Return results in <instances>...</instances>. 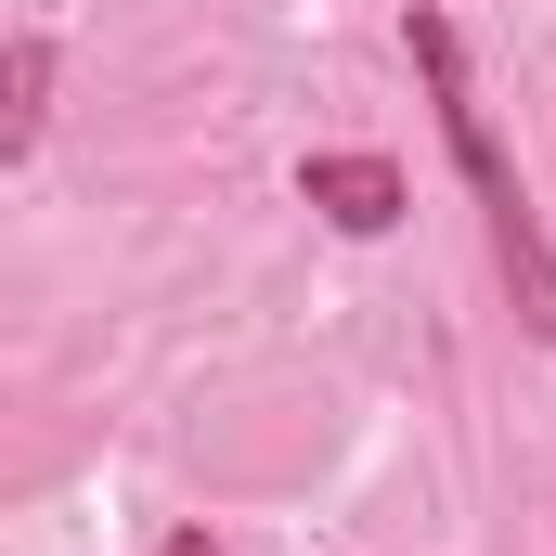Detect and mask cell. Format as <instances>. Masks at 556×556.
Segmentation results:
<instances>
[{"instance_id": "cell-2", "label": "cell", "mask_w": 556, "mask_h": 556, "mask_svg": "<svg viewBox=\"0 0 556 556\" xmlns=\"http://www.w3.org/2000/svg\"><path fill=\"white\" fill-rule=\"evenodd\" d=\"M298 194H311L337 233H389V220L415 207V181H402L389 155H363V142H350V155H311V168H298Z\"/></svg>"}, {"instance_id": "cell-1", "label": "cell", "mask_w": 556, "mask_h": 556, "mask_svg": "<svg viewBox=\"0 0 556 556\" xmlns=\"http://www.w3.org/2000/svg\"><path fill=\"white\" fill-rule=\"evenodd\" d=\"M402 52H415L427 104H440V142H453V181L479 194V233H492V273H505V298H518V324L556 350V233L544 207H531V181L505 168V142H492V104H479V78H466V39H453V13H402Z\"/></svg>"}, {"instance_id": "cell-3", "label": "cell", "mask_w": 556, "mask_h": 556, "mask_svg": "<svg viewBox=\"0 0 556 556\" xmlns=\"http://www.w3.org/2000/svg\"><path fill=\"white\" fill-rule=\"evenodd\" d=\"M52 117V39L39 26H13V52H0V155H26Z\"/></svg>"}, {"instance_id": "cell-4", "label": "cell", "mask_w": 556, "mask_h": 556, "mask_svg": "<svg viewBox=\"0 0 556 556\" xmlns=\"http://www.w3.org/2000/svg\"><path fill=\"white\" fill-rule=\"evenodd\" d=\"M155 556H220V544H207V531H168V544H155Z\"/></svg>"}]
</instances>
